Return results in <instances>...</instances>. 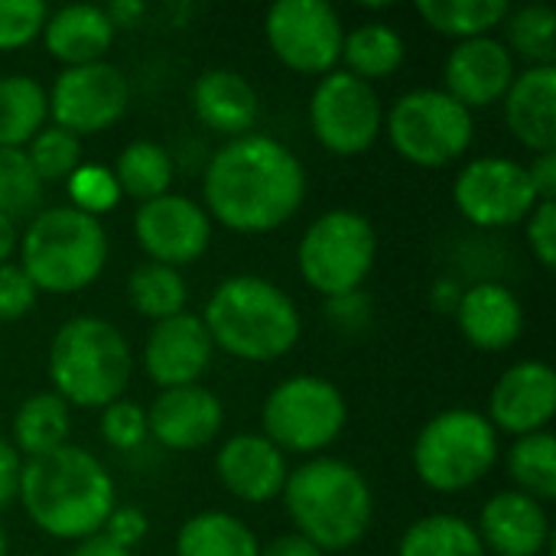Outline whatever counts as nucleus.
I'll return each instance as SVG.
<instances>
[{"label":"nucleus","mask_w":556,"mask_h":556,"mask_svg":"<svg viewBox=\"0 0 556 556\" xmlns=\"http://www.w3.org/2000/svg\"><path fill=\"white\" fill-rule=\"evenodd\" d=\"M508 476L515 492L547 505L556 498V440L551 430L518 437L508 450Z\"/></svg>","instance_id":"72a5a7b5"},{"label":"nucleus","mask_w":556,"mask_h":556,"mask_svg":"<svg viewBox=\"0 0 556 556\" xmlns=\"http://www.w3.org/2000/svg\"><path fill=\"white\" fill-rule=\"evenodd\" d=\"M68 433H72V407L55 391H39L16 407L10 443L23 459H36L65 446Z\"/></svg>","instance_id":"a878e982"},{"label":"nucleus","mask_w":556,"mask_h":556,"mask_svg":"<svg viewBox=\"0 0 556 556\" xmlns=\"http://www.w3.org/2000/svg\"><path fill=\"white\" fill-rule=\"evenodd\" d=\"M49 7L42 0H0V52H13L42 36Z\"/></svg>","instance_id":"58836bf2"},{"label":"nucleus","mask_w":556,"mask_h":556,"mask_svg":"<svg viewBox=\"0 0 556 556\" xmlns=\"http://www.w3.org/2000/svg\"><path fill=\"white\" fill-rule=\"evenodd\" d=\"M68 205L91 215V218H101L104 212H111L117 202H121V189L114 182V173L108 166H98V163H81L68 179Z\"/></svg>","instance_id":"4c0bfd02"},{"label":"nucleus","mask_w":556,"mask_h":556,"mask_svg":"<svg viewBox=\"0 0 556 556\" xmlns=\"http://www.w3.org/2000/svg\"><path fill=\"white\" fill-rule=\"evenodd\" d=\"M42 202V182L23 150L0 147V215L29 218Z\"/></svg>","instance_id":"e433bc0d"},{"label":"nucleus","mask_w":556,"mask_h":556,"mask_svg":"<svg viewBox=\"0 0 556 556\" xmlns=\"http://www.w3.org/2000/svg\"><path fill=\"white\" fill-rule=\"evenodd\" d=\"M49 121L46 88L23 72L0 75V147L23 150Z\"/></svg>","instance_id":"cd10ccee"},{"label":"nucleus","mask_w":556,"mask_h":556,"mask_svg":"<svg viewBox=\"0 0 556 556\" xmlns=\"http://www.w3.org/2000/svg\"><path fill=\"white\" fill-rule=\"evenodd\" d=\"M378 257L375 225L352 208L323 212L300 238L296 264L319 296L336 300L345 293H358L368 280Z\"/></svg>","instance_id":"1a4fd4ad"},{"label":"nucleus","mask_w":556,"mask_h":556,"mask_svg":"<svg viewBox=\"0 0 556 556\" xmlns=\"http://www.w3.org/2000/svg\"><path fill=\"white\" fill-rule=\"evenodd\" d=\"M20 244V231H16V222L0 215V264H10L13 251Z\"/></svg>","instance_id":"603ef678"},{"label":"nucleus","mask_w":556,"mask_h":556,"mask_svg":"<svg viewBox=\"0 0 556 556\" xmlns=\"http://www.w3.org/2000/svg\"><path fill=\"white\" fill-rule=\"evenodd\" d=\"M16 251L36 293L68 296L101 277L108 264V235L101 218L72 205H52L29 218Z\"/></svg>","instance_id":"423d86ee"},{"label":"nucleus","mask_w":556,"mask_h":556,"mask_svg":"<svg viewBox=\"0 0 556 556\" xmlns=\"http://www.w3.org/2000/svg\"><path fill=\"white\" fill-rule=\"evenodd\" d=\"M147 410L134 401H114L101 410V440L117 450V453H130L147 440Z\"/></svg>","instance_id":"ea45409f"},{"label":"nucleus","mask_w":556,"mask_h":556,"mask_svg":"<svg viewBox=\"0 0 556 556\" xmlns=\"http://www.w3.org/2000/svg\"><path fill=\"white\" fill-rule=\"evenodd\" d=\"M254 531L228 511H199L176 534V556H257Z\"/></svg>","instance_id":"c85d7f7f"},{"label":"nucleus","mask_w":556,"mask_h":556,"mask_svg":"<svg viewBox=\"0 0 556 556\" xmlns=\"http://www.w3.org/2000/svg\"><path fill=\"white\" fill-rule=\"evenodd\" d=\"M111 173H114V182H117L121 195L143 205V202L160 199V195L169 192V186H173V156L156 140H130L117 153Z\"/></svg>","instance_id":"c756f323"},{"label":"nucleus","mask_w":556,"mask_h":556,"mask_svg":"<svg viewBox=\"0 0 556 556\" xmlns=\"http://www.w3.org/2000/svg\"><path fill=\"white\" fill-rule=\"evenodd\" d=\"M215 476L228 495L244 505H267L280 498L290 466L287 456L261 433H235L215 453Z\"/></svg>","instance_id":"aec40b11"},{"label":"nucleus","mask_w":556,"mask_h":556,"mask_svg":"<svg viewBox=\"0 0 556 556\" xmlns=\"http://www.w3.org/2000/svg\"><path fill=\"white\" fill-rule=\"evenodd\" d=\"M202 323L215 349L254 365L283 358L303 332L293 296L257 274L225 277L212 290Z\"/></svg>","instance_id":"7ed1b4c3"},{"label":"nucleus","mask_w":556,"mask_h":556,"mask_svg":"<svg viewBox=\"0 0 556 556\" xmlns=\"http://www.w3.org/2000/svg\"><path fill=\"white\" fill-rule=\"evenodd\" d=\"M544 556H551V554H544Z\"/></svg>","instance_id":"5fc2aeb1"},{"label":"nucleus","mask_w":556,"mask_h":556,"mask_svg":"<svg viewBox=\"0 0 556 556\" xmlns=\"http://www.w3.org/2000/svg\"><path fill=\"white\" fill-rule=\"evenodd\" d=\"M39 293L20 264H0V323H16L36 306Z\"/></svg>","instance_id":"a19ab883"},{"label":"nucleus","mask_w":556,"mask_h":556,"mask_svg":"<svg viewBox=\"0 0 556 556\" xmlns=\"http://www.w3.org/2000/svg\"><path fill=\"white\" fill-rule=\"evenodd\" d=\"M404 36L391 23H358L345 33L342 42V65L349 75L375 85L381 78H391L404 65Z\"/></svg>","instance_id":"bb28decb"},{"label":"nucleus","mask_w":556,"mask_h":556,"mask_svg":"<svg viewBox=\"0 0 556 556\" xmlns=\"http://www.w3.org/2000/svg\"><path fill=\"white\" fill-rule=\"evenodd\" d=\"M414 10L430 29L463 42L476 36H492V29H498L511 13V3L508 0H417Z\"/></svg>","instance_id":"7c9ffc66"},{"label":"nucleus","mask_w":556,"mask_h":556,"mask_svg":"<svg viewBox=\"0 0 556 556\" xmlns=\"http://www.w3.org/2000/svg\"><path fill=\"white\" fill-rule=\"evenodd\" d=\"M556 410V375L541 358H528L502 371L489 394V424L498 433L531 437L551 427Z\"/></svg>","instance_id":"dca6fc26"},{"label":"nucleus","mask_w":556,"mask_h":556,"mask_svg":"<svg viewBox=\"0 0 556 556\" xmlns=\"http://www.w3.org/2000/svg\"><path fill=\"white\" fill-rule=\"evenodd\" d=\"M528 179H531V189L541 202L556 199V150L534 153V160L528 166Z\"/></svg>","instance_id":"49530a36"},{"label":"nucleus","mask_w":556,"mask_h":556,"mask_svg":"<svg viewBox=\"0 0 556 556\" xmlns=\"http://www.w3.org/2000/svg\"><path fill=\"white\" fill-rule=\"evenodd\" d=\"M222 427L225 407L218 394L202 384L160 391L147 410V433L173 453L205 450L208 443H215Z\"/></svg>","instance_id":"6ab92c4d"},{"label":"nucleus","mask_w":556,"mask_h":556,"mask_svg":"<svg viewBox=\"0 0 556 556\" xmlns=\"http://www.w3.org/2000/svg\"><path fill=\"white\" fill-rule=\"evenodd\" d=\"M313 137L336 156H358L371 150L384 130V104L375 85L332 68L309 94Z\"/></svg>","instance_id":"9b49d317"},{"label":"nucleus","mask_w":556,"mask_h":556,"mask_svg":"<svg viewBox=\"0 0 556 556\" xmlns=\"http://www.w3.org/2000/svg\"><path fill=\"white\" fill-rule=\"evenodd\" d=\"M397 556H489L479 534H476V525L466 521L463 515H446V511H437V515H424L417 518L401 544H397Z\"/></svg>","instance_id":"2f4dec72"},{"label":"nucleus","mask_w":556,"mask_h":556,"mask_svg":"<svg viewBox=\"0 0 556 556\" xmlns=\"http://www.w3.org/2000/svg\"><path fill=\"white\" fill-rule=\"evenodd\" d=\"M33 173L39 182H65L81 166V137L62 130L59 124H46L26 147H23Z\"/></svg>","instance_id":"c9c22d12"},{"label":"nucleus","mask_w":556,"mask_h":556,"mask_svg":"<svg viewBox=\"0 0 556 556\" xmlns=\"http://www.w3.org/2000/svg\"><path fill=\"white\" fill-rule=\"evenodd\" d=\"M134 238L153 264L179 270L186 264H195L208 251L212 218L202 202L179 192H166L137 205Z\"/></svg>","instance_id":"2eb2a0df"},{"label":"nucleus","mask_w":556,"mask_h":556,"mask_svg":"<svg viewBox=\"0 0 556 556\" xmlns=\"http://www.w3.org/2000/svg\"><path fill=\"white\" fill-rule=\"evenodd\" d=\"M257 556H326V554H323L316 544H309L306 538H300L296 531H290V534H280V538H274L270 544H264Z\"/></svg>","instance_id":"de8ad7c7"},{"label":"nucleus","mask_w":556,"mask_h":556,"mask_svg":"<svg viewBox=\"0 0 556 556\" xmlns=\"http://www.w3.org/2000/svg\"><path fill=\"white\" fill-rule=\"evenodd\" d=\"M16 502L42 534L72 544L101 534L104 521L117 508L114 479L104 463L72 443L46 456L23 459Z\"/></svg>","instance_id":"f03ea898"},{"label":"nucleus","mask_w":556,"mask_h":556,"mask_svg":"<svg viewBox=\"0 0 556 556\" xmlns=\"http://www.w3.org/2000/svg\"><path fill=\"white\" fill-rule=\"evenodd\" d=\"M104 10H108L114 29H117V26H134V23L147 13V7H143L140 0H114V3H108Z\"/></svg>","instance_id":"8fccbe9b"},{"label":"nucleus","mask_w":556,"mask_h":556,"mask_svg":"<svg viewBox=\"0 0 556 556\" xmlns=\"http://www.w3.org/2000/svg\"><path fill=\"white\" fill-rule=\"evenodd\" d=\"M270 52L300 75H329L342 59L345 23L326 0H277L264 13Z\"/></svg>","instance_id":"f8f14e48"},{"label":"nucleus","mask_w":556,"mask_h":556,"mask_svg":"<svg viewBox=\"0 0 556 556\" xmlns=\"http://www.w3.org/2000/svg\"><path fill=\"white\" fill-rule=\"evenodd\" d=\"M46 94H49L52 124H59L75 137L104 134L127 114L130 104L127 75L104 59L62 68Z\"/></svg>","instance_id":"ddd939ff"},{"label":"nucleus","mask_w":556,"mask_h":556,"mask_svg":"<svg viewBox=\"0 0 556 556\" xmlns=\"http://www.w3.org/2000/svg\"><path fill=\"white\" fill-rule=\"evenodd\" d=\"M498 456V430L472 407L433 414L420 427L410 453L417 479L440 495H456L479 485L495 469Z\"/></svg>","instance_id":"0eeeda50"},{"label":"nucleus","mask_w":556,"mask_h":556,"mask_svg":"<svg viewBox=\"0 0 556 556\" xmlns=\"http://www.w3.org/2000/svg\"><path fill=\"white\" fill-rule=\"evenodd\" d=\"M368 309H371V306H368V300H365L362 290H358V293H345V296L329 300V319H332V326H339L342 332H358L362 326H368V319H371Z\"/></svg>","instance_id":"c03bdc74"},{"label":"nucleus","mask_w":556,"mask_h":556,"mask_svg":"<svg viewBox=\"0 0 556 556\" xmlns=\"http://www.w3.org/2000/svg\"><path fill=\"white\" fill-rule=\"evenodd\" d=\"M515 59L531 65H556V13L547 3H528L505 16V39Z\"/></svg>","instance_id":"f704fd0d"},{"label":"nucleus","mask_w":556,"mask_h":556,"mask_svg":"<svg viewBox=\"0 0 556 556\" xmlns=\"http://www.w3.org/2000/svg\"><path fill=\"white\" fill-rule=\"evenodd\" d=\"M293 531L323 554L355 547L375 518V495L362 469L336 456H316L290 469L280 492Z\"/></svg>","instance_id":"20e7f679"},{"label":"nucleus","mask_w":556,"mask_h":556,"mask_svg":"<svg viewBox=\"0 0 556 556\" xmlns=\"http://www.w3.org/2000/svg\"><path fill=\"white\" fill-rule=\"evenodd\" d=\"M127 300H130L134 313H140L153 323H163L169 316L186 313L189 290H186V280L176 267L143 261L127 277Z\"/></svg>","instance_id":"473e14b6"},{"label":"nucleus","mask_w":556,"mask_h":556,"mask_svg":"<svg viewBox=\"0 0 556 556\" xmlns=\"http://www.w3.org/2000/svg\"><path fill=\"white\" fill-rule=\"evenodd\" d=\"M476 534L492 556H544L551 547V518L541 502L508 489L482 505Z\"/></svg>","instance_id":"412c9836"},{"label":"nucleus","mask_w":556,"mask_h":556,"mask_svg":"<svg viewBox=\"0 0 556 556\" xmlns=\"http://www.w3.org/2000/svg\"><path fill=\"white\" fill-rule=\"evenodd\" d=\"M147 528H150V521H147V515H143L140 508L117 505V508L111 511V518L104 521L101 534H104V538H111L117 547L130 551V547H137V544L147 538Z\"/></svg>","instance_id":"37998d69"},{"label":"nucleus","mask_w":556,"mask_h":556,"mask_svg":"<svg viewBox=\"0 0 556 556\" xmlns=\"http://www.w3.org/2000/svg\"><path fill=\"white\" fill-rule=\"evenodd\" d=\"M349 424V404L342 391L319 375L283 378L261 407V437H267L283 456H313L329 450Z\"/></svg>","instance_id":"9d476101"},{"label":"nucleus","mask_w":556,"mask_h":556,"mask_svg":"<svg viewBox=\"0 0 556 556\" xmlns=\"http://www.w3.org/2000/svg\"><path fill=\"white\" fill-rule=\"evenodd\" d=\"M192 111L208 130L235 140L254 130L261 117V98L241 72L205 68L192 85Z\"/></svg>","instance_id":"b1692460"},{"label":"nucleus","mask_w":556,"mask_h":556,"mask_svg":"<svg viewBox=\"0 0 556 556\" xmlns=\"http://www.w3.org/2000/svg\"><path fill=\"white\" fill-rule=\"evenodd\" d=\"M394 153L424 169H443L472 147V111L443 88H410L384 111V130Z\"/></svg>","instance_id":"6e6552de"},{"label":"nucleus","mask_w":556,"mask_h":556,"mask_svg":"<svg viewBox=\"0 0 556 556\" xmlns=\"http://www.w3.org/2000/svg\"><path fill=\"white\" fill-rule=\"evenodd\" d=\"M20 472H23V456L16 453V446L7 437H0V511L16 502Z\"/></svg>","instance_id":"a18cd8bd"},{"label":"nucleus","mask_w":556,"mask_h":556,"mask_svg":"<svg viewBox=\"0 0 556 556\" xmlns=\"http://www.w3.org/2000/svg\"><path fill=\"white\" fill-rule=\"evenodd\" d=\"M114 23L104 7L94 3H68L59 10H49L42 26L46 52L62 62V68L101 62L104 52L114 42Z\"/></svg>","instance_id":"393cba45"},{"label":"nucleus","mask_w":556,"mask_h":556,"mask_svg":"<svg viewBox=\"0 0 556 556\" xmlns=\"http://www.w3.org/2000/svg\"><path fill=\"white\" fill-rule=\"evenodd\" d=\"M518 75L515 55L498 36H476L453 46L443 62V91L463 108H492L498 104Z\"/></svg>","instance_id":"a211bd4d"},{"label":"nucleus","mask_w":556,"mask_h":556,"mask_svg":"<svg viewBox=\"0 0 556 556\" xmlns=\"http://www.w3.org/2000/svg\"><path fill=\"white\" fill-rule=\"evenodd\" d=\"M306 199V169L296 153L267 134L225 140L202 176V208L212 222L264 235L287 225Z\"/></svg>","instance_id":"f257e3e1"},{"label":"nucleus","mask_w":556,"mask_h":556,"mask_svg":"<svg viewBox=\"0 0 556 556\" xmlns=\"http://www.w3.org/2000/svg\"><path fill=\"white\" fill-rule=\"evenodd\" d=\"M212 358H215L212 336L202 316L195 313H179L163 323H153L143 342V371L163 391L199 384Z\"/></svg>","instance_id":"f3484780"},{"label":"nucleus","mask_w":556,"mask_h":556,"mask_svg":"<svg viewBox=\"0 0 556 556\" xmlns=\"http://www.w3.org/2000/svg\"><path fill=\"white\" fill-rule=\"evenodd\" d=\"M68 556H130V551L117 547V544H114L111 538H104V534H91V538L78 541Z\"/></svg>","instance_id":"09e8293b"},{"label":"nucleus","mask_w":556,"mask_h":556,"mask_svg":"<svg viewBox=\"0 0 556 556\" xmlns=\"http://www.w3.org/2000/svg\"><path fill=\"white\" fill-rule=\"evenodd\" d=\"M525 235L538 264L551 270L556 264V199L534 205V212L525 218Z\"/></svg>","instance_id":"79ce46f5"},{"label":"nucleus","mask_w":556,"mask_h":556,"mask_svg":"<svg viewBox=\"0 0 556 556\" xmlns=\"http://www.w3.org/2000/svg\"><path fill=\"white\" fill-rule=\"evenodd\" d=\"M459 296H463V290H459V283H453V280H440V283L433 287V306H437L440 313H456Z\"/></svg>","instance_id":"3c124183"},{"label":"nucleus","mask_w":556,"mask_h":556,"mask_svg":"<svg viewBox=\"0 0 556 556\" xmlns=\"http://www.w3.org/2000/svg\"><path fill=\"white\" fill-rule=\"evenodd\" d=\"M502 101L505 124L525 150H556V65H531L518 72Z\"/></svg>","instance_id":"5701e85b"},{"label":"nucleus","mask_w":556,"mask_h":556,"mask_svg":"<svg viewBox=\"0 0 556 556\" xmlns=\"http://www.w3.org/2000/svg\"><path fill=\"white\" fill-rule=\"evenodd\" d=\"M453 316L463 339L479 352H505L525 332V306L515 290L498 280H482L463 290Z\"/></svg>","instance_id":"4be33fe9"},{"label":"nucleus","mask_w":556,"mask_h":556,"mask_svg":"<svg viewBox=\"0 0 556 556\" xmlns=\"http://www.w3.org/2000/svg\"><path fill=\"white\" fill-rule=\"evenodd\" d=\"M0 556H7V534H3V525H0Z\"/></svg>","instance_id":"864d4df0"},{"label":"nucleus","mask_w":556,"mask_h":556,"mask_svg":"<svg viewBox=\"0 0 556 556\" xmlns=\"http://www.w3.org/2000/svg\"><path fill=\"white\" fill-rule=\"evenodd\" d=\"M453 202L476 228H508L525 222L541 199L531 189L525 163L508 156H476L459 169Z\"/></svg>","instance_id":"4468645a"},{"label":"nucleus","mask_w":556,"mask_h":556,"mask_svg":"<svg viewBox=\"0 0 556 556\" xmlns=\"http://www.w3.org/2000/svg\"><path fill=\"white\" fill-rule=\"evenodd\" d=\"M134 375V352L124 332L101 316H75L62 323L49 345V381L68 407H94L121 401Z\"/></svg>","instance_id":"39448f33"}]
</instances>
